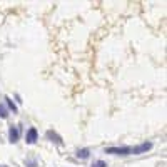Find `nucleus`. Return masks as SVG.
<instances>
[{
    "mask_svg": "<svg viewBox=\"0 0 167 167\" xmlns=\"http://www.w3.org/2000/svg\"><path fill=\"white\" fill-rule=\"evenodd\" d=\"M132 147H109L105 149V154H114V155H130Z\"/></svg>",
    "mask_w": 167,
    "mask_h": 167,
    "instance_id": "nucleus-1",
    "label": "nucleus"
},
{
    "mask_svg": "<svg viewBox=\"0 0 167 167\" xmlns=\"http://www.w3.org/2000/svg\"><path fill=\"white\" fill-rule=\"evenodd\" d=\"M150 149H152V144H150V142H144V144H140V145H137V147H132V152H130V154L139 155V154H144V152L150 150Z\"/></svg>",
    "mask_w": 167,
    "mask_h": 167,
    "instance_id": "nucleus-2",
    "label": "nucleus"
},
{
    "mask_svg": "<svg viewBox=\"0 0 167 167\" xmlns=\"http://www.w3.org/2000/svg\"><path fill=\"white\" fill-rule=\"evenodd\" d=\"M37 137H38L37 129H35V127H30V129L27 130V134H25V142H27V144H35Z\"/></svg>",
    "mask_w": 167,
    "mask_h": 167,
    "instance_id": "nucleus-3",
    "label": "nucleus"
},
{
    "mask_svg": "<svg viewBox=\"0 0 167 167\" xmlns=\"http://www.w3.org/2000/svg\"><path fill=\"white\" fill-rule=\"evenodd\" d=\"M18 137H20V132H18V127L12 125L10 129H8V140H10L12 144H15V142L18 140Z\"/></svg>",
    "mask_w": 167,
    "mask_h": 167,
    "instance_id": "nucleus-4",
    "label": "nucleus"
},
{
    "mask_svg": "<svg viewBox=\"0 0 167 167\" xmlns=\"http://www.w3.org/2000/svg\"><path fill=\"white\" fill-rule=\"evenodd\" d=\"M89 154H90L89 149H80V150L77 152V157H78V159H87V157H89Z\"/></svg>",
    "mask_w": 167,
    "mask_h": 167,
    "instance_id": "nucleus-5",
    "label": "nucleus"
},
{
    "mask_svg": "<svg viewBox=\"0 0 167 167\" xmlns=\"http://www.w3.org/2000/svg\"><path fill=\"white\" fill-rule=\"evenodd\" d=\"M0 117H2V119H7L8 117V109L3 104H0Z\"/></svg>",
    "mask_w": 167,
    "mask_h": 167,
    "instance_id": "nucleus-6",
    "label": "nucleus"
},
{
    "mask_svg": "<svg viewBox=\"0 0 167 167\" xmlns=\"http://www.w3.org/2000/svg\"><path fill=\"white\" fill-rule=\"evenodd\" d=\"M47 137H48V139H55V142H57V144H58V145H62V140L58 139V137H57L55 134H53L52 130H48V132H47Z\"/></svg>",
    "mask_w": 167,
    "mask_h": 167,
    "instance_id": "nucleus-7",
    "label": "nucleus"
},
{
    "mask_svg": "<svg viewBox=\"0 0 167 167\" xmlns=\"http://www.w3.org/2000/svg\"><path fill=\"white\" fill-rule=\"evenodd\" d=\"M5 104L8 105V109H10V110H13V112H17V105H15V104H13V102H12L10 99H8V97H5Z\"/></svg>",
    "mask_w": 167,
    "mask_h": 167,
    "instance_id": "nucleus-8",
    "label": "nucleus"
},
{
    "mask_svg": "<svg viewBox=\"0 0 167 167\" xmlns=\"http://www.w3.org/2000/svg\"><path fill=\"white\" fill-rule=\"evenodd\" d=\"M92 167H107V164H105L104 160H97V162L92 164Z\"/></svg>",
    "mask_w": 167,
    "mask_h": 167,
    "instance_id": "nucleus-9",
    "label": "nucleus"
}]
</instances>
